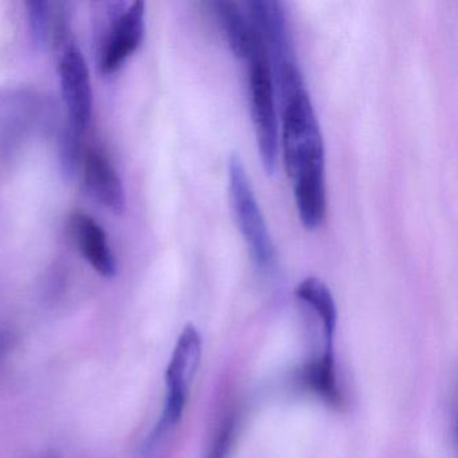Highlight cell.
Returning a JSON list of instances; mask_svg holds the SVG:
<instances>
[{"label":"cell","instance_id":"cell-1","mask_svg":"<svg viewBox=\"0 0 458 458\" xmlns=\"http://www.w3.org/2000/svg\"><path fill=\"white\" fill-rule=\"evenodd\" d=\"M283 154L302 226L316 230L326 219V157L320 127L307 90L281 101Z\"/></svg>","mask_w":458,"mask_h":458},{"label":"cell","instance_id":"cell-2","mask_svg":"<svg viewBox=\"0 0 458 458\" xmlns=\"http://www.w3.org/2000/svg\"><path fill=\"white\" fill-rule=\"evenodd\" d=\"M200 358H202V337L198 329L192 324H189L179 335L170 363L165 369L167 395H165V407L157 425L149 431L144 441L141 457L160 458L167 445L170 444L174 433L183 418L190 387L199 367Z\"/></svg>","mask_w":458,"mask_h":458},{"label":"cell","instance_id":"cell-3","mask_svg":"<svg viewBox=\"0 0 458 458\" xmlns=\"http://www.w3.org/2000/svg\"><path fill=\"white\" fill-rule=\"evenodd\" d=\"M229 195L235 222L245 238L254 265L262 275H272L277 264V251L245 165L238 155H233L229 160Z\"/></svg>","mask_w":458,"mask_h":458},{"label":"cell","instance_id":"cell-4","mask_svg":"<svg viewBox=\"0 0 458 458\" xmlns=\"http://www.w3.org/2000/svg\"><path fill=\"white\" fill-rule=\"evenodd\" d=\"M249 101L262 167L275 174L278 162V128L275 84L261 38L248 57Z\"/></svg>","mask_w":458,"mask_h":458},{"label":"cell","instance_id":"cell-5","mask_svg":"<svg viewBox=\"0 0 458 458\" xmlns=\"http://www.w3.org/2000/svg\"><path fill=\"white\" fill-rule=\"evenodd\" d=\"M106 33L101 42L98 66L106 76L114 73L140 47L146 31L144 2L106 4Z\"/></svg>","mask_w":458,"mask_h":458},{"label":"cell","instance_id":"cell-6","mask_svg":"<svg viewBox=\"0 0 458 458\" xmlns=\"http://www.w3.org/2000/svg\"><path fill=\"white\" fill-rule=\"evenodd\" d=\"M248 17L261 38L273 80L297 65L285 12L280 2L253 0L246 4Z\"/></svg>","mask_w":458,"mask_h":458},{"label":"cell","instance_id":"cell-7","mask_svg":"<svg viewBox=\"0 0 458 458\" xmlns=\"http://www.w3.org/2000/svg\"><path fill=\"white\" fill-rule=\"evenodd\" d=\"M60 80L68 108V125L84 135L92 119L93 92L87 61L74 42L60 55Z\"/></svg>","mask_w":458,"mask_h":458},{"label":"cell","instance_id":"cell-8","mask_svg":"<svg viewBox=\"0 0 458 458\" xmlns=\"http://www.w3.org/2000/svg\"><path fill=\"white\" fill-rule=\"evenodd\" d=\"M84 186L89 197L116 216L127 208L124 186L111 160L98 149H90L84 162Z\"/></svg>","mask_w":458,"mask_h":458},{"label":"cell","instance_id":"cell-9","mask_svg":"<svg viewBox=\"0 0 458 458\" xmlns=\"http://www.w3.org/2000/svg\"><path fill=\"white\" fill-rule=\"evenodd\" d=\"M297 299L310 308L320 320L323 335V352L318 356L323 363L332 364L335 358V334L337 327V308L328 286L320 278L308 277L296 288Z\"/></svg>","mask_w":458,"mask_h":458},{"label":"cell","instance_id":"cell-10","mask_svg":"<svg viewBox=\"0 0 458 458\" xmlns=\"http://www.w3.org/2000/svg\"><path fill=\"white\" fill-rule=\"evenodd\" d=\"M71 227L82 256L92 265L93 269L103 277H114L117 273L116 259L103 227L92 216L82 213L72 216Z\"/></svg>","mask_w":458,"mask_h":458},{"label":"cell","instance_id":"cell-11","mask_svg":"<svg viewBox=\"0 0 458 458\" xmlns=\"http://www.w3.org/2000/svg\"><path fill=\"white\" fill-rule=\"evenodd\" d=\"M216 17L226 34L230 49L238 58L246 60L249 53L259 42V36L254 29L253 23L246 17L240 4L235 2H214Z\"/></svg>","mask_w":458,"mask_h":458},{"label":"cell","instance_id":"cell-12","mask_svg":"<svg viewBox=\"0 0 458 458\" xmlns=\"http://www.w3.org/2000/svg\"><path fill=\"white\" fill-rule=\"evenodd\" d=\"M26 7L34 47L42 49L52 38L53 4L47 0H31Z\"/></svg>","mask_w":458,"mask_h":458},{"label":"cell","instance_id":"cell-13","mask_svg":"<svg viewBox=\"0 0 458 458\" xmlns=\"http://www.w3.org/2000/svg\"><path fill=\"white\" fill-rule=\"evenodd\" d=\"M82 135L68 125L61 138L60 159L61 170L66 181H72L79 168L80 157H81Z\"/></svg>","mask_w":458,"mask_h":458},{"label":"cell","instance_id":"cell-14","mask_svg":"<svg viewBox=\"0 0 458 458\" xmlns=\"http://www.w3.org/2000/svg\"><path fill=\"white\" fill-rule=\"evenodd\" d=\"M235 428H237V420L234 418L225 420L205 458H230V453L234 445Z\"/></svg>","mask_w":458,"mask_h":458},{"label":"cell","instance_id":"cell-15","mask_svg":"<svg viewBox=\"0 0 458 458\" xmlns=\"http://www.w3.org/2000/svg\"><path fill=\"white\" fill-rule=\"evenodd\" d=\"M15 344V335L6 329H0V361L4 360Z\"/></svg>","mask_w":458,"mask_h":458}]
</instances>
